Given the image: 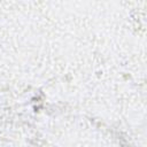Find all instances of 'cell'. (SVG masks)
Returning a JSON list of instances; mask_svg holds the SVG:
<instances>
[]
</instances>
